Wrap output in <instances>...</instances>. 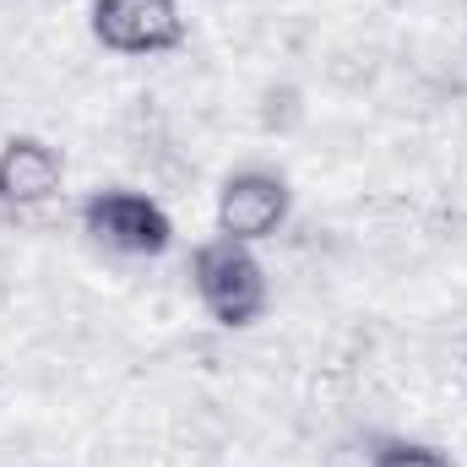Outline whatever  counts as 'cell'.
<instances>
[{"mask_svg":"<svg viewBox=\"0 0 467 467\" xmlns=\"http://www.w3.org/2000/svg\"><path fill=\"white\" fill-rule=\"evenodd\" d=\"M191 288L223 332H244L272 310V283H266L255 244H239L223 234H213L191 250Z\"/></svg>","mask_w":467,"mask_h":467,"instance_id":"cell-1","label":"cell"},{"mask_svg":"<svg viewBox=\"0 0 467 467\" xmlns=\"http://www.w3.org/2000/svg\"><path fill=\"white\" fill-rule=\"evenodd\" d=\"M77 218H82V234L93 239V244H104V250H115V255H163L169 244H174V218L147 196V191H130V185H104V191H93L82 207H77Z\"/></svg>","mask_w":467,"mask_h":467,"instance_id":"cell-2","label":"cell"},{"mask_svg":"<svg viewBox=\"0 0 467 467\" xmlns=\"http://www.w3.org/2000/svg\"><path fill=\"white\" fill-rule=\"evenodd\" d=\"M88 27L109 55H125V60L174 55L191 38L180 0H93Z\"/></svg>","mask_w":467,"mask_h":467,"instance_id":"cell-3","label":"cell"},{"mask_svg":"<svg viewBox=\"0 0 467 467\" xmlns=\"http://www.w3.org/2000/svg\"><path fill=\"white\" fill-rule=\"evenodd\" d=\"M294 218V185L277 169H234L218 185V234L239 244H261Z\"/></svg>","mask_w":467,"mask_h":467,"instance_id":"cell-4","label":"cell"},{"mask_svg":"<svg viewBox=\"0 0 467 467\" xmlns=\"http://www.w3.org/2000/svg\"><path fill=\"white\" fill-rule=\"evenodd\" d=\"M66 191V158L44 136H11L0 147V207L33 213Z\"/></svg>","mask_w":467,"mask_h":467,"instance_id":"cell-5","label":"cell"},{"mask_svg":"<svg viewBox=\"0 0 467 467\" xmlns=\"http://www.w3.org/2000/svg\"><path fill=\"white\" fill-rule=\"evenodd\" d=\"M369 467H462V462H451V457H446L441 446H430V441L386 435V441L369 446Z\"/></svg>","mask_w":467,"mask_h":467,"instance_id":"cell-6","label":"cell"},{"mask_svg":"<svg viewBox=\"0 0 467 467\" xmlns=\"http://www.w3.org/2000/svg\"><path fill=\"white\" fill-rule=\"evenodd\" d=\"M462 364H467V337H462Z\"/></svg>","mask_w":467,"mask_h":467,"instance_id":"cell-7","label":"cell"}]
</instances>
